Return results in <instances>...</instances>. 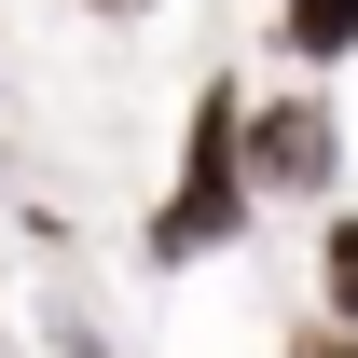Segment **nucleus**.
Segmentation results:
<instances>
[{
  "label": "nucleus",
  "instance_id": "f257e3e1",
  "mask_svg": "<svg viewBox=\"0 0 358 358\" xmlns=\"http://www.w3.org/2000/svg\"><path fill=\"white\" fill-rule=\"evenodd\" d=\"M248 221H262V193H248V83L207 69V83L179 96V166H166V193L138 207V275H207V262H234Z\"/></svg>",
  "mask_w": 358,
  "mask_h": 358
},
{
  "label": "nucleus",
  "instance_id": "f03ea898",
  "mask_svg": "<svg viewBox=\"0 0 358 358\" xmlns=\"http://www.w3.org/2000/svg\"><path fill=\"white\" fill-rule=\"evenodd\" d=\"M248 193L262 207H345V96L331 83H248Z\"/></svg>",
  "mask_w": 358,
  "mask_h": 358
},
{
  "label": "nucleus",
  "instance_id": "7ed1b4c3",
  "mask_svg": "<svg viewBox=\"0 0 358 358\" xmlns=\"http://www.w3.org/2000/svg\"><path fill=\"white\" fill-rule=\"evenodd\" d=\"M275 55L303 83H345L358 69V0H275Z\"/></svg>",
  "mask_w": 358,
  "mask_h": 358
},
{
  "label": "nucleus",
  "instance_id": "20e7f679",
  "mask_svg": "<svg viewBox=\"0 0 358 358\" xmlns=\"http://www.w3.org/2000/svg\"><path fill=\"white\" fill-rule=\"evenodd\" d=\"M303 262H317V317H345V331H358V193L303 221Z\"/></svg>",
  "mask_w": 358,
  "mask_h": 358
},
{
  "label": "nucleus",
  "instance_id": "39448f33",
  "mask_svg": "<svg viewBox=\"0 0 358 358\" xmlns=\"http://www.w3.org/2000/svg\"><path fill=\"white\" fill-rule=\"evenodd\" d=\"M275 358H358V331H345V317H317V303H303L289 331H275Z\"/></svg>",
  "mask_w": 358,
  "mask_h": 358
},
{
  "label": "nucleus",
  "instance_id": "423d86ee",
  "mask_svg": "<svg viewBox=\"0 0 358 358\" xmlns=\"http://www.w3.org/2000/svg\"><path fill=\"white\" fill-rule=\"evenodd\" d=\"M83 14H124V28H138V14H166V0H83Z\"/></svg>",
  "mask_w": 358,
  "mask_h": 358
}]
</instances>
